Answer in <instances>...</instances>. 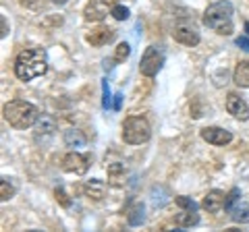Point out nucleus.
I'll list each match as a JSON object with an SVG mask.
<instances>
[{"label":"nucleus","instance_id":"31","mask_svg":"<svg viewBox=\"0 0 249 232\" xmlns=\"http://www.w3.org/2000/svg\"><path fill=\"white\" fill-rule=\"evenodd\" d=\"M0 21H2V33H0V37H6V33H9V32H6V19L2 17Z\"/></svg>","mask_w":249,"mask_h":232},{"label":"nucleus","instance_id":"5","mask_svg":"<svg viewBox=\"0 0 249 232\" xmlns=\"http://www.w3.org/2000/svg\"><path fill=\"white\" fill-rule=\"evenodd\" d=\"M164 65V54H162L160 48H156V46H147L142 60H139V73L143 77H156L158 71Z\"/></svg>","mask_w":249,"mask_h":232},{"label":"nucleus","instance_id":"19","mask_svg":"<svg viewBox=\"0 0 249 232\" xmlns=\"http://www.w3.org/2000/svg\"><path fill=\"white\" fill-rule=\"evenodd\" d=\"M65 143H67V148H83L85 135L77 129H69V131H65Z\"/></svg>","mask_w":249,"mask_h":232},{"label":"nucleus","instance_id":"12","mask_svg":"<svg viewBox=\"0 0 249 232\" xmlns=\"http://www.w3.org/2000/svg\"><path fill=\"white\" fill-rule=\"evenodd\" d=\"M34 137H36V141H44L46 137H52L54 135V131H56L58 127H56V120L52 118V116H48V114H42L40 118H37V122L34 125Z\"/></svg>","mask_w":249,"mask_h":232},{"label":"nucleus","instance_id":"1","mask_svg":"<svg viewBox=\"0 0 249 232\" xmlns=\"http://www.w3.org/2000/svg\"><path fill=\"white\" fill-rule=\"evenodd\" d=\"M48 71V56L44 48H25L15 58V75L21 81H31Z\"/></svg>","mask_w":249,"mask_h":232},{"label":"nucleus","instance_id":"6","mask_svg":"<svg viewBox=\"0 0 249 232\" xmlns=\"http://www.w3.org/2000/svg\"><path fill=\"white\" fill-rule=\"evenodd\" d=\"M91 166V153H79V151H69L62 158V170L71 174H85Z\"/></svg>","mask_w":249,"mask_h":232},{"label":"nucleus","instance_id":"8","mask_svg":"<svg viewBox=\"0 0 249 232\" xmlns=\"http://www.w3.org/2000/svg\"><path fill=\"white\" fill-rule=\"evenodd\" d=\"M199 135L210 145H229L232 141V133H231V131L220 129V127H204L199 131Z\"/></svg>","mask_w":249,"mask_h":232},{"label":"nucleus","instance_id":"25","mask_svg":"<svg viewBox=\"0 0 249 232\" xmlns=\"http://www.w3.org/2000/svg\"><path fill=\"white\" fill-rule=\"evenodd\" d=\"M54 197H56V201L62 205V207H71V197L67 195V191L62 187H56L54 189Z\"/></svg>","mask_w":249,"mask_h":232},{"label":"nucleus","instance_id":"20","mask_svg":"<svg viewBox=\"0 0 249 232\" xmlns=\"http://www.w3.org/2000/svg\"><path fill=\"white\" fill-rule=\"evenodd\" d=\"M143 205L142 203H137L135 207H133V210H131L129 212V215H127V220H129V224H131V226H139V224H142L143 222V218H145V215H143Z\"/></svg>","mask_w":249,"mask_h":232},{"label":"nucleus","instance_id":"33","mask_svg":"<svg viewBox=\"0 0 249 232\" xmlns=\"http://www.w3.org/2000/svg\"><path fill=\"white\" fill-rule=\"evenodd\" d=\"M245 32H247V35H249V21L245 23Z\"/></svg>","mask_w":249,"mask_h":232},{"label":"nucleus","instance_id":"21","mask_svg":"<svg viewBox=\"0 0 249 232\" xmlns=\"http://www.w3.org/2000/svg\"><path fill=\"white\" fill-rule=\"evenodd\" d=\"M15 193H17V189H15L13 182H9V179H2V181H0V197H2V201L13 199Z\"/></svg>","mask_w":249,"mask_h":232},{"label":"nucleus","instance_id":"24","mask_svg":"<svg viewBox=\"0 0 249 232\" xmlns=\"http://www.w3.org/2000/svg\"><path fill=\"white\" fill-rule=\"evenodd\" d=\"M175 203H177L178 207H183V210H197V203H196V201H193L191 197H185V195L175 197Z\"/></svg>","mask_w":249,"mask_h":232},{"label":"nucleus","instance_id":"26","mask_svg":"<svg viewBox=\"0 0 249 232\" xmlns=\"http://www.w3.org/2000/svg\"><path fill=\"white\" fill-rule=\"evenodd\" d=\"M102 108L110 110L112 108V98H110V89H108V81H102Z\"/></svg>","mask_w":249,"mask_h":232},{"label":"nucleus","instance_id":"17","mask_svg":"<svg viewBox=\"0 0 249 232\" xmlns=\"http://www.w3.org/2000/svg\"><path fill=\"white\" fill-rule=\"evenodd\" d=\"M232 81H235V85H239V87H243V89L249 87V60H241V63L235 66Z\"/></svg>","mask_w":249,"mask_h":232},{"label":"nucleus","instance_id":"32","mask_svg":"<svg viewBox=\"0 0 249 232\" xmlns=\"http://www.w3.org/2000/svg\"><path fill=\"white\" fill-rule=\"evenodd\" d=\"M50 2H52V4H58V6H65L69 0H50Z\"/></svg>","mask_w":249,"mask_h":232},{"label":"nucleus","instance_id":"9","mask_svg":"<svg viewBox=\"0 0 249 232\" xmlns=\"http://www.w3.org/2000/svg\"><path fill=\"white\" fill-rule=\"evenodd\" d=\"M114 37H116V32H114V29L102 25V27H98V29H91V32L85 35V42H88L89 46H93V48H102V46L110 44Z\"/></svg>","mask_w":249,"mask_h":232},{"label":"nucleus","instance_id":"29","mask_svg":"<svg viewBox=\"0 0 249 232\" xmlns=\"http://www.w3.org/2000/svg\"><path fill=\"white\" fill-rule=\"evenodd\" d=\"M237 46L243 52H249V37H245V35H241V37H237Z\"/></svg>","mask_w":249,"mask_h":232},{"label":"nucleus","instance_id":"16","mask_svg":"<svg viewBox=\"0 0 249 232\" xmlns=\"http://www.w3.org/2000/svg\"><path fill=\"white\" fill-rule=\"evenodd\" d=\"M229 214H231V220L237 222V224H249V203L245 201H237L235 205L229 207Z\"/></svg>","mask_w":249,"mask_h":232},{"label":"nucleus","instance_id":"7","mask_svg":"<svg viewBox=\"0 0 249 232\" xmlns=\"http://www.w3.org/2000/svg\"><path fill=\"white\" fill-rule=\"evenodd\" d=\"M173 37L178 42V44H183V46H197L199 44V32H197V27L193 25L191 21H178L175 29H173Z\"/></svg>","mask_w":249,"mask_h":232},{"label":"nucleus","instance_id":"27","mask_svg":"<svg viewBox=\"0 0 249 232\" xmlns=\"http://www.w3.org/2000/svg\"><path fill=\"white\" fill-rule=\"evenodd\" d=\"M21 6H25V9H31V11H40L44 6V0H17Z\"/></svg>","mask_w":249,"mask_h":232},{"label":"nucleus","instance_id":"14","mask_svg":"<svg viewBox=\"0 0 249 232\" xmlns=\"http://www.w3.org/2000/svg\"><path fill=\"white\" fill-rule=\"evenodd\" d=\"M106 2L110 0H89L85 6V21H102L106 17Z\"/></svg>","mask_w":249,"mask_h":232},{"label":"nucleus","instance_id":"10","mask_svg":"<svg viewBox=\"0 0 249 232\" xmlns=\"http://www.w3.org/2000/svg\"><path fill=\"white\" fill-rule=\"evenodd\" d=\"M227 110L232 114L237 120H249V106L239 94H229L227 96Z\"/></svg>","mask_w":249,"mask_h":232},{"label":"nucleus","instance_id":"2","mask_svg":"<svg viewBox=\"0 0 249 232\" xmlns=\"http://www.w3.org/2000/svg\"><path fill=\"white\" fill-rule=\"evenodd\" d=\"M232 13H235V9H232V4L229 0H220V2H214L208 6L201 21H204V25L208 29H212L218 35H231L235 32Z\"/></svg>","mask_w":249,"mask_h":232},{"label":"nucleus","instance_id":"18","mask_svg":"<svg viewBox=\"0 0 249 232\" xmlns=\"http://www.w3.org/2000/svg\"><path fill=\"white\" fill-rule=\"evenodd\" d=\"M175 224H177L178 228H191V226H196V224H199L197 210H185V212H181L175 218Z\"/></svg>","mask_w":249,"mask_h":232},{"label":"nucleus","instance_id":"30","mask_svg":"<svg viewBox=\"0 0 249 232\" xmlns=\"http://www.w3.org/2000/svg\"><path fill=\"white\" fill-rule=\"evenodd\" d=\"M121 104H123V94H116V96H114L112 110H116V112H119V110H121Z\"/></svg>","mask_w":249,"mask_h":232},{"label":"nucleus","instance_id":"22","mask_svg":"<svg viewBox=\"0 0 249 232\" xmlns=\"http://www.w3.org/2000/svg\"><path fill=\"white\" fill-rule=\"evenodd\" d=\"M129 54H131V46L127 42H123L116 46V50H114V60L116 63H124V60L129 58Z\"/></svg>","mask_w":249,"mask_h":232},{"label":"nucleus","instance_id":"23","mask_svg":"<svg viewBox=\"0 0 249 232\" xmlns=\"http://www.w3.org/2000/svg\"><path fill=\"white\" fill-rule=\"evenodd\" d=\"M110 15L116 21H127L129 19V9H127V6H123V4H112Z\"/></svg>","mask_w":249,"mask_h":232},{"label":"nucleus","instance_id":"13","mask_svg":"<svg viewBox=\"0 0 249 232\" xmlns=\"http://www.w3.org/2000/svg\"><path fill=\"white\" fill-rule=\"evenodd\" d=\"M106 182L104 181H100V179H91L83 184V193H85V197H89L91 201H102L106 197Z\"/></svg>","mask_w":249,"mask_h":232},{"label":"nucleus","instance_id":"28","mask_svg":"<svg viewBox=\"0 0 249 232\" xmlns=\"http://www.w3.org/2000/svg\"><path fill=\"white\" fill-rule=\"evenodd\" d=\"M237 197H239V189H232L231 193H227V207H224V210H229L231 205H235L237 203Z\"/></svg>","mask_w":249,"mask_h":232},{"label":"nucleus","instance_id":"11","mask_svg":"<svg viewBox=\"0 0 249 232\" xmlns=\"http://www.w3.org/2000/svg\"><path fill=\"white\" fill-rule=\"evenodd\" d=\"M201 207L210 214H216V212L224 210V207H227V193L218 191V189L208 191V195L204 197V201H201Z\"/></svg>","mask_w":249,"mask_h":232},{"label":"nucleus","instance_id":"4","mask_svg":"<svg viewBox=\"0 0 249 232\" xmlns=\"http://www.w3.org/2000/svg\"><path fill=\"white\" fill-rule=\"evenodd\" d=\"M152 139V127L143 116H127L123 122V141L129 145H142Z\"/></svg>","mask_w":249,"mask_h":232},{"label":"nucleus","instance_id":"15","mask_svg":"<svg viewBox=\"0 0 249 232\" xmlns=\"http://www.w3.org/2000/svg\"><path fill=\"white\" fill-rule=\"evenodd\" d=\"M106 170H108V182H110L112 187H123L124 176H127V168H124V164L116 162V164H110Z\"/></svg>","mask_w":249,"mask_h":232},{"label":"nucleus","instance_id":"3","mask_svg":"<svg viewBox=\"0 0 249 232\" xmlns=\"http://www.w3.org/2000/svg\"><path fill=\"white\" fill-rule=\"evenodd\" d=\"M2 112H4V120L17 131H25L34 127L37 118H40V110L34 104L25 102V99H11L9 104H4Z\"/></svg>","mask_w":249,"mask_h":232}]
</instances>
